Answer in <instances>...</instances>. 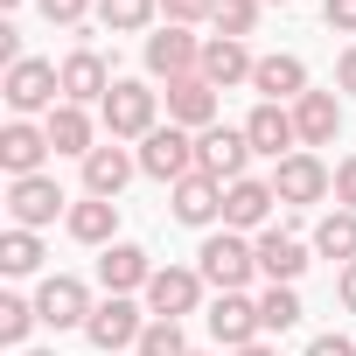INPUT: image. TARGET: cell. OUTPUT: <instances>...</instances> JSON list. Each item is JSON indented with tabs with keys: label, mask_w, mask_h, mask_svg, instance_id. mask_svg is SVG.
Instances as JSON below:
<instances>
[{
	"label": "cell",
	"mask_w": 356,
	"mask_h": 356,
	"mask_svg": "<svg viewBox=\"0 0 356 356\" xmlns=\"http://www.w3.org/2000/svg\"><path fill=\"white\" fill-rule=\"evenodd\" d=\"M98 112H105V133H112V140H147L154 119H161V91H147L140 77H119Z\"/></svg>",
	"instance_id": "1"
},
{
	"label": "cell",
	"mask_w": 356,
	"mask_h": 356,
	"mask_svg": "<svg viewBox=\"0 0 356 356\" xmlns=\"http://www.w3.org/2000/svg\"><path fill=\"white\" fill-rule=\"evenodd\" d=\"M196 259H203L196 273H203V280H210L217 293H245V280L259 273V245H245L238 231H217V238H210V245H203Z\"/></svg>",
	"instance_id": "2"
},
{
	"label": "cell",
	"mask_w": 356,
	"mask_h": 356,
	"mask_svg": "<svg viewBox=\"0 0 356 356\" xmlns=\"http://www.w3.org/2000/svg\"><path fill=\"white\" fill-rule=\"evenodd\" d=\"M8 112L15 119H29V112H56V91H63V70L56 63H42V56H22L15 70H8Z\"/></svg>",
	"instance_id": "3"
},
{
	"label": "cell",
	"mask_w": 356,
	"mask_h": 356,
	"mask_svg": "<svg viewBox=\"0 0 356 356\" xmlns=\"http://www.w3.org/2000/svg\"><path fill=\"white\" fill-rule=\"evenodd\" d=\"M245 161H252V140H245V126H210V133H196V168L210 175V182H245Z\"/></svg>",
	"instance_id": "4"
},
{
	"label": "cell",
	"mask_w": 356,
	"mask_h": 356,
	"mask_svg": "<svg viewBox=\"0 0 356 356\" xmlns=\"http://www.w3.org/2000/svg\"><path fill=\"white\" fill-rule=\"evenodd\" d=\"M140 168L154 175V182H182V175H196V140L182 133V126H154L147 140H140Z\"/></svg>",
	"instance_id": "5"
},
{
	"label": "cell",
	"mask_w": 356,
	"mask_h": 356,
	"mask_svg": "<svg viewBox=\"0 0 356 356\" xmlns=\"http://www.w3.org/2000/svg\"><path fill=\"white\" fill-rule=\"evenodd\" d=\"M328 189H335V175H328V168H321V154H307V147H300V154H286V161L273 168V196H280V203H293V210L321 203Z\"/></svg>",
	"instance_id": "6"
},
{
	"label": "cell",
	"mask_w": 356,
	"mask_h": 356,
	"mask_svg": "<svg viewBox=\"0 0 356 356\" xmlns=\"http://www.w3.org/2000/svg\"><path fill=\"white\" fill-rule=\"evenodd\" d=\"M196 300H203V273L196 266H154V280H147L154 321H182V314H196Z\"/></svg>",
	"instance_id": "7"
},
{
	"label": "cell",
	"mask_w": 356,
	"mask_h": 356,
	"mask_svg": "<svg viewBox=\"0 0 356 356\" xmlns=\"http://www.w3.org/2000/svg\"><path fill=\"white\" fill-rule=\"evenodd\" d=\"M84 335H91V349H140V335H147V314L126 300V293H112L105 307H91V321H84Z\"/></svg>",
	"instance_id": "8"
},
{
	"label": "cell",
	"mask_w": 356,
	"mask_h": 356,
	"mask_svg": "<svg viewBox=\"0 0 356 356\" xmlns=\"http://www.w3.org/2000/svg\"><path fill=\"white\" fill-rule=\"evenodd\" d=\"M56 210H63L56 175H22V182H8V217H15V231H42V224H56Z\"/></svg>",
	"instance_id": "9"
},
{
	"label": "cell",
	"mask_w": 356,
	"mask_h": 356,
	"mask_svg": "<svg viewBox=\"0 0 356 356\" xmlns=\"http://www.w3.org/2000/svg\"><path fill=\"white\" fill-rule=\"evenodd\" d=\"M168 126H182V133H210L217 126V84L203 70L168 84Z\"/></svg>",
	"instance_id": "10"
},
{
	"label": "cell",
	"mask_w": 356,
	"mask_h": 356,
	"mask_svg": "<svg viewBox=\"0 0 356 356\" xmlns=\"http://www.w3.org/2000/svg\"><path fill=\"white\" fill-rule=\"evenodd\" d=\"M35 314H42L49 328H84V321H91V286L70 280V273H49L42 293H35Z\"/></svg>",
	"instance_id": "11"
},
{
	"label": "cell",
	"mask_w": 356,
	"mask_h": 356,
	"mask_svg": "<svg viewBox=\"0 0 356 356\" xmlns=\"http://www.w3.org/2000/svg\"><path fill=\"white\" fill-rule=\"evenodd\" d=\"M147 70L168 77V84H175V77H196V70H203V42H196L189 29H175V22H168L161 35H147Z\"/></svg>",
	"instance_id": "12"
},
{
	"label": "cell",
	"mask_w": 356,
	"mask_h": 356,
	"mask_svg": "<svg viewBox=\"0 0 356 356\" xmlns=\"http://www.w3.org/2000/svg\"><path fill=\"white\" fill-rule=\"evenodd\" d=\"M245 140H252V154H273V161H286V154H300V133H293V112L286 105H252V119H245Z\"/></svg>",
	"instance_id": "13"
},
{
	"label": "cell",
	"mask_w": 356,
	"mask_h": 356,
	"mask_svg": "<svg viewBox=\"0 0 356 356\" xmlns=\"http://www.w3.org/2000/svg\"><path fill=\"white\" fill-rule=\"evenodd\" d=\"M112 84H119V77L105 70V56H98V49H70V56H63V105H91V98L105 105V91H112Z\"/></svg>",
	"instance_id": "14"
},
{
	"label": "cell",
	"mask_w": 356,
	"mask_h": 356,
	"mask_svg": "<svg viewBox=\"0 0 356 356\" xmlns=\"http://www.w3.org/2000/svg\"><path fill=\"white\" fill-rule=\"evenodd\" d=\"M293 133H300V147H335V133H342V105H335V91H307V98H293Z\"/></svg>",
	"instance_id": "15"
},
{
	"label": "cell",
	"mask_w": 356,
	"mask_h": 356,
	"mask_svg": "<svg viewBox=\"0 0 356 356\" xmlns=\"http://www.w3.org/2000/svg\"><path fill=\"white\" fill-rule=\"evenodd\" d=\"M210 335H217L224 349H252V342H259V300H245V293H217V307H210Z\"/></svg>",
	"instance_id": "16"
},
{
	"label": "cell",
	"mask_w": 356,
	"mask_h": 356,
	"mask_svg": "<svg viewBox=\"0 0 356 356\" xmlns=\"http://www.w3.org/2000/svg\"><path fill=\"white\" fill-rule=\"evenodd\" d=\"M168 203H175V217H182V224H196V231H203V224H217V217H224V182H210V175L196 168V175H182V182H175V196H168Z\"/></svg>",
	"instance_id": "17"
},
{
	"label": "cell",
	"mask_w": 356,
	"mask_h": 356,
	"mask_svg": "<svg viewBox=\"0 0 356 356\" xmlns=\"http://www.w3.org/2000/svg\"><path fill=\"white\" fill-rule=\"evenodd\" d=\"M133 168H140V161H133L119 140H112V147H91V154H84V196H105V203H112V196L133 182Z\"/></svg>",
	"instance_id": "18"
},
{
	"label": "cell",
	"mask_w": 356,
	"mask_h": 356,
	"mask_svg": "<svg viewBox=\"0 0 356 356\" xmlns=\"http://www.w3.org/2000/svg\"><path fill=\"white\" fill-rule=\"evenodd\" d=\"M42 154H49V126H29V119H15L8 133H0V168L15 175H42Z\"/></svg>",
	"instance_id": "19"
},
{
	"label": "cell",
	"mask_w": 356,
	"mask_h": 356,
	"mask_svg": "<svg viewBox=\"0 0 356 356\" xmlns=\"http://www.w3.org/2000/svg\"><path fill=\"white\" fill-rule=\"evenodd\" d=\"M273 182H252V175H245V182H231L224 189V231H259L266 217H273Z\"/></svg>",
	"instance_id": "20"
},
{
	"label": "cell",
	"mask_w": 356,
	"mask_h": 356,
	"mask_svg": "<svg viewBox=\"0 0 356 356\" xmlns=\"http://www.w3.org/2000/svg\"><path fill=\"white\" fill-rule=\"evenodd\" d=\"M252 70H259V56H252V49H245L238 35H210V42H203V77H210L217 91H231V84H245Z\"/></svg>",
	"instance_id": "21"
},
{
	"label": "cell",
	"mask_w": 356,
	"mask_h": 356,
	"mask_svg": "<svg viewBox=\"0 0 356 356\" xmlns=\"http://www.w3.org/2000/svg\"><path fill=\"white\" fill-rule=\"evenodd\" d=\"M252 84H259V98H266V105H286V98H307V63H300V56H259Z\"/></svg>",
	"instance_id": "22"
},
{
	"label": "cell",
	"mask_w": 356,
	"mask_h": 356,
	"mask_svg": "<svg viewBox=\"0 0 356 356\" xmlns=\"http://www.w3.org/2000/svg\"><path fill=\"white\" fill-rule=\"evenodd\" d=\"M259 273H266L273 286H293V280L307 273V245L286 238V231H259Z\"/></svg>",
	"instance_id": "23"
},
{
	"label": "cell",
	"mask_w": 356,
	"mask_h": 356,
	"mask_svg": "<svg viewBox=\"0 0 356 356\" xmlns=\"http://www.w3.org/2000/svg\"><path fill=\"white\" fill-rule=\"evenodd\" d=\"M98 280H105V293H133V286L154 280V266H147L140 245H105L98 252Z\"/></svg>",
	"instance_id": "24"
},
{
	"label": "cell",
	"mask_w": 356,
	"mask_h": 356,
	"mask_svg": "<svg viewBox=\"0 0 356 356\" xmlns=\"http://www.w3.org/2000/svg\"><path fill=\"white\" fill-rule=\"evenodd\" d=\"M70 238L77 245H119L112 231H119V203H105V196H84V203H70Z\"/></svg>",
	"instance_id": "25"
},
{
	"label": "cell",
	"mask_w": 356,
	"mask_h": 356,
	"mask_svg": "<svg viewBox=\"0 0 356 356\" xmlns=\"http://www.w3.org/2000/svg\"><path fill=\"white\" fill-rule=\"evenodd\" d=\"M49 147L56 154H91V112L84 105H56L49 112Z\"/></svg>",
	"instance_id": "26"
},
{
	"label": "cell",
	"mask_w": 356,
	"mask_h": 356,
	"mask_svg": "<svg viewBox=\"0 0 356 356\" xmlns=\"http://www.w3.org/2000/svg\"><path fill=\"white\" fill-rule=\"evenodd\" d=\"M314 252L349 266V259H356V210H328V217L314 224Z\"/></svg>",
	"instance_id": "27"
},
{
	"label": "cell",
	"mask_w": 356,
	"mask_h": 356,
	"mask_svg": "<svg viewBox=\"0 0 356 356\" xmlns=\"http://www.w3.org/2000/svg\"><path fill=\"white\" fill-rule=\"evenodd\" d=\"M154 15H161V0H98V22L112 35H140Z\"/></svg>",
	"instance_id": "28"
},
{
	"label": "cell",
	"mask_w": 356,
	"mask_h": 356,
	"mask_svg": "<svg viewBox=\"0 0 356 356\" xmlns=\"http://www.w3.org/2000/svg\"><path fill=\"white\" fill-rule=\"evenodd\" d=\"M293 321H300V293H293V286H266V293H259V328L286 335Z\"/></svg>",
	"instance_id": "29"
},
{
	"label": "cell",
	"mask_w": 356,
	"mask_h": 356,
	"mask_svg": "<svg viewBox=\"0 0 356 356\" xmlns=\"http://www.w3.org/2000/svg\"><path fill=\"white\" fill-rule=\"evenodd\" d=\"M35 266H42V238H35V231H8V238H0V273L22 280V273H35Z\"/></svg>",
	"instance_id": "30"
},
{
	"label": "cell",
	"mask_w": 356,
	"mask_h": 356,
	"mask_svg": "<svg viewBox=\"0 0 356 356\" xmlns=\"http://www.w3.org/2000/svg\"><path fill=\"white\" fill-rule=\"evenodd\" d=\"M259 8H266V0H217L210 22H217V35H238V42H245V35L259 29Z\"/></svg>",
	"instance_id": "31"
},
{
	"label": "cell",
	"mask_w": 356,
	"mask_h": 356,
	"mask_svg": "<svg viewBox=\"0 0 356 356\" xmlns=\"http://www.w3.org/2000/svg\"><path fill=\"white\" fill-rule=\"evenodd\" d=\"M42 314H35V300H22V293H8L0 300V342H29V328H35Z\"/></svg>",
	"instance_id": "32"
},
{
	"label": "cell",
	"mask_w": 356,
	"mask_h": 356,
	"mask_svg": "<svg viewBox=\"0 0 356 356\" xmlns=\"http://www.w3.org/2000/svg\"><path fill=\"white\" fill-rule=\"evenodd\" d=\"M140 356H189V335H182V321H147V335H140Z\"/></svg>",
	"instance_id": "33"
},
{
	"label": "cell",
	"mask_w": 356,
	"mask_h": 356,
	"mask_svg": "<svg viewBox=\"0 0 356 356\" xmlns=\"http://www.w3.org/2000/svg\"><path fill=\"white\" fill-rule=\"evenodd\" d=\"M161 15H168L175 29H189V22H210V15H217V0H161Z\"/></svg>",
	"instance_id": "34"
},
{
	"label": "cell",
	"mask_w": 356,
	"mask_h": 356,
	"mask_svg": "<svg viewBox=\"0 0 356 356\" xmlns=\"http://www.w3.org/2000/svg\"><path fill=\"white\" fill-rule=\"evenodd\" d=\"M84 8H91V0H42V22H56V29H77V22H84Z\"/></svg>",
	"instance_id": "35"
},
{
	"label": "cell",
	"mask_w": 356,
	"mask_h": 356,
	"mask_svg": "<svg viewBox=\"0 0 356 356\" xmlns=\"http://www.w3.org/2000/svg\"><path fill=\"white\" fill-rule=\"evenodd\" d=\"M335 203L356 210V154H342V168H335Z\"/></svg>",
	"instance_id": "36"
},
{
	"label": "cell",
	"mask_w": 356,
	"mask_h": 356,
	"mask_svg": "<svg viewBox=\"0 0 356 356\" xmlns=\"http://www.w3.org/2000/svg\"><path fill=\"white\" fill-rule=\"evenodd\" d=\"M321 15H328V29L356 35V0H321Z\"/></svg>",
	"instance_id": "37"
},
{
	"label": "cell",
	"mask_w": 356,
	"mask_h": 356,
	"mask_svg": "<svg viewBox=\"0 0 356 356\" xmlns=\"http://www.w3.org/2000/svg\"><path fill=\"white\" fill-rule=\"evenodd\" d=\"M307 356H356V342H349V335H314Z\"/></svg>",
	"instance_id": "38"
},
{
	"label": "cell",
	"mask_w": 356,
	"mask_h": 356,
	"mask_svg": "<svg viewBox=\"0 0 356 356\" xmlns=\"http://www.w3.org/2000/svg\"><path fill=\"white\" fill-rule=\"evenodd\" d=\"M335 84H342V91H349V98H356V42H349V49H342V56H335Z\"/></svg>",
	"instance_id": "39"
},
{
	"label": "cell",
	"mask_w": 356,
	"mask_h": 356,
	"mask_svg": "<svg viewBox=\"0 0 356 356\" xmlns=\"http://www.w3.org/2000/svg\"><path fill=\"white\" fill-rule=\"evenodd\" d=\"M335 293H342V307H349V314H356V259H349V266H342V280H335Z\"/></svg>",
	"instance_id": "40"
},
{
	"label": "cell",
	"mask_w": 356,
	"mask_h": 356,
	"mask_svg": "<svg viewBox=\"0 0 356 356\" xmlns=\"http://www.w3.org/2000/svg\"><path fill=\"white\" fill-rule=\"evenodd\" d=\"M231 356H280V349H266V342H252V349H231Z\"/></svg>",
	"instance_id": "41"
},
{
	"label": "cell",
	"mask_w": 356,
	"mask_h": 356,
	"mask_svg": "<svg viewBox=\"0 0 356 356\" xmlns=\"http://www.w3.org/2000/svg\"><path fill=\"white\" fill-rule=\"evenodd\" d=\"M22 356H56V349H22Z\"/></svg>",
	"instance_id": "42"
},
{
	"label": "cell",
	"mask_w": 356,
	"mask_h": 356,
	"mask_svg": "<svg viewBox=\"0 0 356 356\" xmlns=\"http://www.w3.org/2000/svg\"><path fill=\"white\" fill-rule=\"evenodd\" d=\"M0 8H22V0H0Z\"/></svg>",
	"instance_id": "43"
},
{
	"label": "cell",
	"mask_w": 356,
	"mask_h": 356,
	"mask_svg": "<svg viewBox=\"0 0 356 356\" xmlns=\"http://www.w3.org/2000/svg\"><path fill=\"white\" fill-rule=\"evenodd\" d=\"M189 356H210V349H189Z\"/></svg>",
	"instance_id": "44"
},
{
	"label": "cell",
	"mask_w": 356,
	"mask_h": 356,
	"mask_svg": "<svg viewBox=\"0 0 356 356\" xmlns=\"http://www.w3.org/2000/svg\"><path fill=\"white\" fill-rule=\"evenodd\" d=\"M280 8H286V0H280Z\"/></svg>",
	"instance_id": "45"
}]
</instances>
